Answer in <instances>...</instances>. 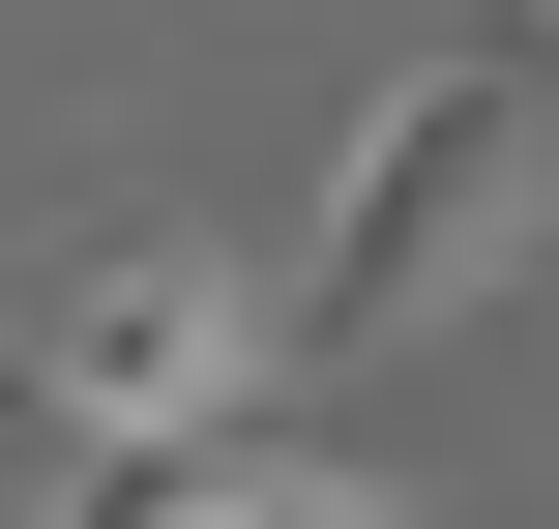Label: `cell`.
<instances>
[{"instance_id":"7a4b0ae2","label":"cell","mask_w":559,"mask_h":529,"mask_svg":"<svg viewBox=\"0 0 559 529\" xmlns=\"http://www.w3.org/2000/svg\"><path fill=\"white\" fill-rule=\"evenodd\" d=\"M265 265L236 236H59L29 294H0V442L29 471H118V442H236L265 412Z\"/></svg>"},{"instance_id":"277c9868","label":"cell","mask_w":559,"mask_h":529,"mask_svg":"<svg viewBox=\"0 0 559 529\" xmlns=\"http://www.w3.org/2000/svg\"><path fill=\"white\" fill-rule=\"evenodd\" d=\"M501 29H559V0H501Z\"/></svg>"},{"instance_id":"3957f363","label":"cell","mask_w":559,"mask_h":529,"mask_svg":"<svg viewBox=\"0 0 559 529\" xmlns=\"http://www.w3.org/2000/svg\"><path fill=\"white\" fill-rule=\"evenodd\" d=\"M29 529H413V501L295 442H118V471H29Z\"/></svg>"},{"instance_id":"6da1fadb","label":"cell","mask_w":559,"mask_h":529,"mask_svg":"<svg viewBox=\"0 0 559 529\" xmlns=\"http://www.w3.org/2000/svg\"><path fill=\"white\" fill-rule=\"evenodd\" d=\"M531 236H559V59L472 0L442 59H383V88H354V147H324V236L265 265V324H295V353H413V324H472Z\"/></svg>"}]
</instances>
